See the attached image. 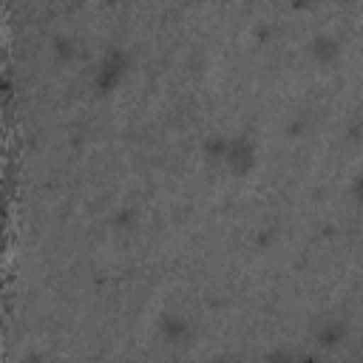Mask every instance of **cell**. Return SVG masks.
Listing matches in <instances>:
<instances>
[{
  "instance_id": "ba28073f",
  "label": "cell",
  "mask_w": 363,
  "mask_h": 363,
  "mask_svg": "<svg viewBox=\"0 0 363 363\" xmlns=\"http://www.w3.org/2000/svg\"><path fill=\"white\" fill-rule=\"evenodd\" d=\"M136 221H139V216H136L133 207H119V210L111 216V224H113L116 230H133Z\"/></svg>"
},
{
  "instance_id": "9a60e30c",
  "label": "cell",
  "mask_w": 363,
  "mask_h": 363,
  "mask_svg": "<svg viewBox=\"0 0 363 363\" xmlns=\"http://www.w3.org/2000/svg\"><path fill=\"white\" fill-rule=\"evenodd\" d=\"M216 363H241V360H238L235 354H221V357H218Z\"/></svg>"
},
{
  "instance_id": "2e32d148",
  "label": "cell",
  "mask_w": 363,
  "mask_h": 363,
  "mask_svg": "<svg viewBox=\"0 0 363 363\" xmlns=\"http://www.w3.org/2000/svg\"><path fill=\"white\" fill-rule=\"evenodd\" d=\"M167 363H182V360H167Z\"/></svg>"
},
{
  "instance_id": "5b68a950",
  "label": "cell",
  "mask_w": 363,
  "mask_h": 363,
  "mask_svg": "<svg viewBox=\"0 0 363 363\" xmlns=\"http://www.w3.org/2000/svg\"><path fill=\"white\" fill-rule=\"evenodd\" d=\"M346 335H349V323L340 320V318H329V320H323V323L318 326L315 340H318L323 349H335V346H340V343L346 340Z\"/></svg>"
},
{
  "instance_id": "e0dca14e",
  "label": "cell",
  "mask_w": 363,
  "mask_h": 363,
  "mask_svg": "<svg viewBox=\"0 0 363 363\" xmlns=\"http://www.w3.org/2000/svg\"><path fill=\"white\" fill-rule=\"evenodd\" d=\"M357 363H363V357H360V360H357Z\"/></svg>"
},
{
  "instance_id": "4fadbf2b",
  "label": "cell",
  "mask_w": 363,
  "mask_h": 363,
  "mask_svg": "<svg viewBox=\"0 0 363 363\" xmlns=\"http://www.w3.org/2000/svg\"><path fill=\"white\" fill-rule=\"evenodd\" d=\"M289 133L301 136V133H303V119H298V122H289Z\"/></svg>"
},
{
  "instance_id": "9c48e42d",
  "label": "cell",
  "mask_w": 363,
  "mask_h": 363,
  "mask_svg": "<svg viewBox=\"0 0 363 363\" xmlns=\"http://www.w3.org/2000/svg\"><path fill=\"white\" fill-rule=\"evenodd\" d=\"M295 352L292 349H272V352H267V363H295Z\"/></svg>"
},
{
  "instance_id": "8fae6325",
  "label": "cell",
  "mask_w": 363,
  "mask_h": 363,
  "mask_svg": "<svg viewBox=\"0 0 363 363\" xmlns=\"http://www.w3.org/2000/svg\"><path fill=\"white\" fill-rule=\"evenodd\" d=\"M352 196H354L357 204H363V173L354 176V182H352Z\"/></svg>"
},
{
  "instance_id": "52a82bcc",
  "label": "cell",
  "mask_w": 363,
  "mask_h": 363,
  "mask_svg": "<svg viewBox=\"0 0 363 363\" xmlns=\"http://www.w3.org/2000/svg\"><path fill=\"white\" fill-rule=\"evenodd\" d=\"M227 142H230V136H221V133H213V136H207L204 139V156L210 159V162H224V156H227Z\"/></svg>"
},
{
  "instance_id": "30bf717a",
  "label": "cell",
  "mask_w": 363,
  "mask_h": 363,
  "mask_svg": "<svg viewBox=\"0 0 363 363\" xmlns=\"http://www.w3.org/2000/svg\"><path fill=\"white\" fill-rule=\"evenodd\" d=\"M349 139H354V142H360L363 139V108L352 116V122H349Z\"/></svg>"
},
{
  "instance_id": "7c38bea8",
  "label": "cell",
  "mask_w": 363,
  "mask_h": 363,
  "mask_svg": "<svg viewBox=\"0 0 363 363\" xmlns=\"http://www.w3.org/2000/svg\"><path fill=\"white\" fill-rule=\"evenodd\" d=\"M23 363H48V357L40 354V352H28V354L23 357Z\"/></svg>"
},
{
  "instance_id": "5bb4252c",
  "label": "cell",
  "mask_w": 363,
  "mask_h": 363,
  "mask_svg": "<svg viewBox=\"0 0 363 363\" xmlns=\"http://www.w3.org/2000/svg\"><path fill=\"white\" fill-rule=\"evenodd\" d=\"M295 363H320V360H318L315 354H298V357H295Z\"/></svg>"
},
{
  "instance_id": "3957f363",
  "label": "cell",
  "mask_w": 363,
  "mask_h": 363,
  "mask_svg": "<svg viewBox=\"0 0 363 363\" xmlns=\"http://www.w3.org/2000/svg\"><path fill=\"white\" fill-rule=\"evenodd\" d=\"M190 320L184 318V315H176V312H167V315H162V320H159V335L167 340V343H173V346H179V343H187L190 340Z\"/></svg>"
},
{
  "instance_id": "8992f818",
  "label": "cell",
  "mask_w": 363,
  "mask_h": 363,
  "mask_svg": "<svg viewBox=\"0 0 363 363\" xmlns=\"http://www.w3.org/2000/svg\"><path fill=\"white\" fill-rule=\"evenodd\" d=\"M51 51H54L57 62H71V60L79 54V43H77V37H71V34H57Z\"/></svg>"
},
{
  "instance_id": "6da1fadb",
  "label": "cell",
  "mask_w": 363,
  "mask_h": 363,
  "mask_svg": "<svg viewBox=\"0 0 363 363\" xmlns=\"http://www.w3.org/2000/svg\"><path fill=\"white\" fill-rule=\"evenodd\" d=\"M128 68H130L128 51H125V48H108L105 57L99 60L94 77H91L94 91H96V94H111V91L122 82V77L128 74Z\"/></svg>"
},
{
  "instance_id": "277c9868",
  "label": "cell",
  "mask_w": 363,
  "mask_h": 363,
  "mask_svg": "<svg viewBox=\"0 0 363 363\" xmlns=\"http://www.w3.org/2000/svg\"><path fill=\"white\" fill-rule=\"evenodd\" d=\"M309 54H312L315 62L332 65V62L340 57V40L332 37V34H315L312 43H309Z\"/></svg>"
},
{
  "instance_id": "7a4b0ae2",
  "label": "cell",
  "mask_w": 363,
  "mask_h": 363,
  "mask_svg": "<svg viewBox=\"0 0 363 363\" xmlns=\"http://www.w3.org/2000/svg\"><path fill=\"white\" fill-rule=\"evenodd\" d=\"M224 164H227V170H230L233 176H244V173H250L252 164H255V142H252L250 136H244V133L230 136Z\"/></svg>"
}]
</instances>
